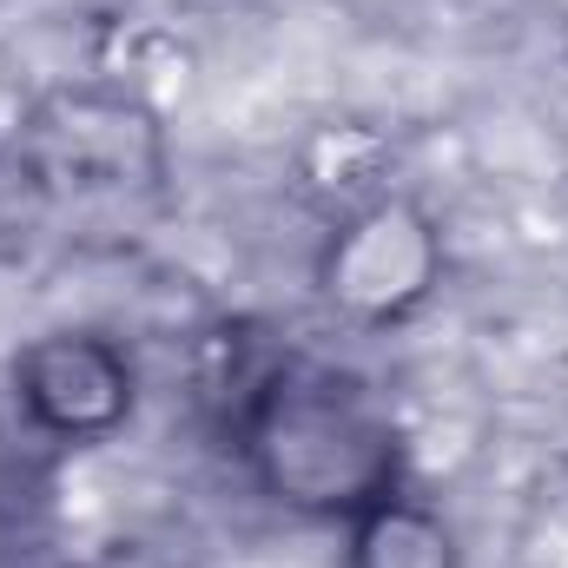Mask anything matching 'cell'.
Wrapping results in <instances>:
<instances>
[{
  "label": "cell",
  "instance_id": "obj_1",
  "mask_svg": "<svg viewBox=\"0 0 568 568\" xmlns=\"http://www.w3.org/2000/svg\"><path fill=\"white\" fill-rule=\"evenodd\" d=\"M245 483L291 523L344 529L410 483V429L377 377L331 357H278L232 410Z\"/></svg>",
  "mask_w": 568,
  "mask_h": 568
},
{
  "label": "cell",
  "instance_id": "obj_3",
  "mask_svg": "<svg viewBox=\"0 0 568 568\" xmlns=\"http://www.w3.org/2000/svg\"><path fill=\"white\" fill-rule=\"evenodd\" d=\"M145 371L126 337L100 324H53L33 331L7 357V404L27 436L53 449H106L140 417Z\"/></svg>",
  "mask_w": 568,
  "mask_h": 568
},
{
  "label": "cell",
  "instance_id": "obj_2",
  "mask_svg": "<svg viewBox=\"0 0 568 568\" xmlns=\"http://www.w3.org/2000/svg\"><path fill=\"white\" fill-rule=\"evenodd\" d=\"M443 278H449L443 219L404 185H377V192L351 199L324 225V239L311 252L317 304L351 331H404V324H417L436 304Z\"/></svg>",
  "mask_w": 568,
  "mask_h": 568
},
{
  "label": "cell",
  "instance_id": "obj_5",
  "mask_svg": "<svg viewBox=\"0 0 568 568\" xmlns=\"http://www.w3.org/2000/svg\"><path fill=\"white\" fill-rule=\"evenodd\" d=\"M337 568H469L463 529L443 516V503L417 496V483L377 496L337 529Z\"/></svg>",
  "mask_w": 568,
  "mask_h": 568
},
{
  "label": "cell",
  "instance_id": "obj_6",
  "mask_svg": "<svg viewBox=\"0 0 568 568\" xmlns=\"http://www.w3.org/2000/svg\"><path fill=\"white\" fill-rule=\"evenodd\" d=\"M87 568H179V562H165V556H152L145 542H113L106 556H93Z\"/></svg>",
  "mask_w": 568,
  "mask_h": 568
},
{
  "label": "cell",
  "instance_id": "obj_4",
  "mask_svg": "<svg viewBox=\"0 0 568 568\" xmlns=\"http://www.w3.org/2000/svg\"><path fill=\"white\" fill-rule=\"evenodd\" d=\"M20 159L47 192H145L165 179V126L126 87H60L47 93L27 126Z\"/></svg>",
  "mask_w": 568,
  "mask_h": 568
}]
</instances>
